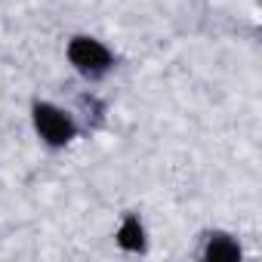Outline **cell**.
I'll list each match as a JSON object with an SVG mask.
<instances>
[{"label": "cell", "instance_id": "6da1fadb", "mask_svg": "<svg viewBox=\"0 0 262 262\" xmlns=\"http://www.w3.org/2000/svg\"><path fill=\"white\" fill-rule=\"evenodd\" d=\"M31 126H34L37 139L47 148H65L80 136L77 114L50 102V99H34L31 102Z\"/></svg>", "mask_w": 262, "mask_h": 262}, {"label": "cell", "instance_id": "7a4b0ae2", "mask_svg": "<svg viewBox=\"0 0 262 262\" xmlns=\"http://www.w3.org/2000/svg\"><path fill=\"white\" fill-rule=\"evenodd\" d=\"M65 59L74 68V74L83 77L86 83L105 80L114 71V65H117V59L108 50V43L99 40V37H93V34H74L65 43Z\"/></svg>", "mask_w": 262, "mask_h": 262}, {"label": "cell", "instance_id": "3957f363", "mask_svg": "<svg viewBox=\"0 0 262 262\" xmlns=\"http://www.w3.org/2000/svg\"><path fill=\"white\" fill-rule=\"evenodd\" d=\"M114 244L123 250V253H145L148 250V231H145V222L139 213H126L114 231Z\"/></svg>", "mask_w": 262, "mask_h": 262}, {"label": "cell", "instance_id": "277c9868", "mask_svg": "<svg viewBox=\"0 0 262 262\" xmlns=\"http://www.w3.org/2000/svg\"><path fill=\"white\" fill-rule=\"evenodd\" d=\"M201 256H204L207 262H234V259L244 256V250H241V244H237L234 234H228V231H210V234L204 237Z\"/></svg>", "mask_w": 262, "mask_h": 262}]
</instances>
